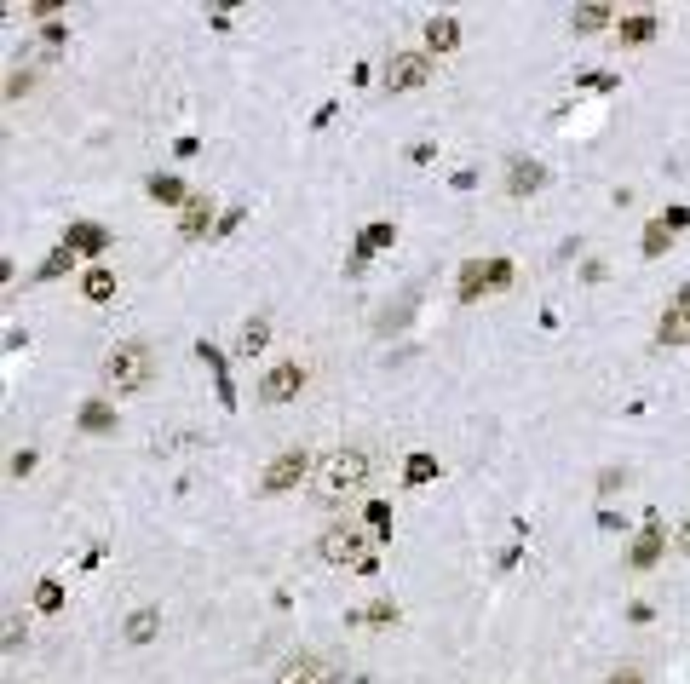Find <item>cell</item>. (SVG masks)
I'll use <instances>...</instances> for the list:
<instances>
[{
  "label": "cell",
  "mask_w": 690,
  "mask_h": 684,
  "mask_svg": "<svg viewBox=\"0 0 690 684\" xmlns=\"http://www.w3.org/2000/svg\"><path fill=\"white\" fill-rule=\"evenodd\" d=\"M305 478H317V466H311V449H282V455L259 472V495L276 501V495H294Z\"/></svg>",
  "instance_id": "3"
},
{
  "label": "cell",
  "mask_w": 690,
  "mask_h": 684,
  "mask_svg": "<svg viewBox=\"0 0 690 684\" xmlns=\"http://www.w3.org/2000/svg\"><path fill=\"white\" fill-rule=\"evenodd\" d=\"M610 23H616V6H598V0H593V6H575V12H570V29H575V35H593V29H610Z\"/></svg>",
  "instance_id": "12"
},
{
  "label": "cell",
  "mask_w": 690,
  "mask_h": 684,
  "mask_svg": "<svg viewBox=\"0 0 690 684\" xmlns=\"http://www.w3.org/2000/svg\"><path fill=\"white\" fill-rule=\"evenodd\" d=\"M512 282V265L506 259H489V288H506Z\"/></svg>",
  "instance_id": "21"
},
{
  "label": "cell",
  "mask_w": 690,
  "mask_h": 684,
  "mask_svg": "<svg viewBox=\"0 0 690 684\" xmlns=\"http://www.w3.org/2000/svg\"><path fill=\"white\" fill-rule=\"evenodd\" d=\"M29 87H35V75H29V69H18V75H12V87H6V98H23Z\"/></svg>",
  "instance_id": "23"
},
{
  "label": "cell",
  "mask_w": 690,
  "mask_h": 684,
  "mask_svg": "<svg viewBox=\"0 0 690 684\" xmlns=\"http://www.w3.org/2000/svg\"><path fill=\"white\" fill-rule=\"evenodd\" d=\"M363 621H374V627H397V604H368Z\"/></svg>",
  "instance_id": "19"
},
{
  "label": "cell",
  "mask_w": 690,
  "mask_h": 684,
  "mask_svg": "<svg viewBox=\"0 0 690 684\" xmlns=\"http://www.w3.org/2000/svg\"><path fill=\"white\" fill-rule=\"evenodd\" d=\"M656 340H662V345H690V311H685V305H667V311H662Z\"/></svg>",
  "instance_id": "10"
},
{
  "label": "cell",
  "mask_w": 690,
  "mask_h": 684,
  "mask_svg": "<svg viewBox=\"0 0 690 684\" xmlns=\"http://www.w3.org/2000/svg\"><path fill=\"white\" fill-rule=\"evenodd\" d=\"M432 81V58L426 52H391L386 58V87L391 92H414Z\"/></svg>",
  "instance_id": "7"
},
{
  "label": "cell",
  "mask_w": 690,
  "mask_h": 684,
  "mask_svg": "<svg viewBox=\"0 0 690 684\" xmlns=\"http://www.w3.org/2000/svg\"><path fill=\"white\" fill-rule=\"evenodd\" d=\"M64 265H75V253H69V248H58V253H52V259L41 265V276H58Z\"/></svg>",
  "instance_id": "22"
},
{
  "label": "cell",
  "mask_w": 690,
  "mask_h": 684,
  "mask_svg": "<svg viewBox=\"0 0 690 684\" xmlns=\"http://www.w3.org/2000/svg\"><path fill=\"white\" fill-rule=\"evenodd\" d=\"M121 633H127V644H150V639L161 633V610H133Z\"/></svg>",
  "instance_id": "14"
},
{
  "label": "cell",
  "mask_w": 690,
  "mask_h": 684,
  "mask_svg": "<svg viewBox=\"0 0 690 684\" xmlns=\"http://www.w3.org/2000/svg\"><path fill=\"white\" fill-rule=\"evenodd\" d=\"M317 558H322V564H357V570L374 564V558L363 552V529H351V524H328V529H322Z\"/></svg>",
  "instance_id": "5"
},
{
  "label": "cell",
  "mask_w": 690,
  "mask_h": 684,
  "mask_svg": "<svg viewBox=\"0 0 690 684\" xmlns=\"http://www.w3.org/2000/svg\"><path fill=\"white\" fill-rule=\"evenodd\" d=\"M265 340H271V317H248V322H242V334H236V357L265 351Z\"/></svg>",
  "instance_id": "13"
},
{
  "label": "cell",
  "mask_w": 690,
  "mask_h": 684,
  "mask_svg": "<svg viewBox=\"0 0 690 684\" xmlns=\"http://www.w3.org/2000/svg\"><path fill=\"white\" fill-rule=\"evenodd\" d=\"M18 644H23V621L6 616V650H18Z\"/></svg>",
  "instance_id": "26"
},
{
  "label": "cell",
  "mask_w": 690,
  "mask_h": 684,
  "mask_svg": "<svg viewBox=\"0 0 690 684\" xmlns=\"http://www.w3.org/2000/svg\"><path fill=\"white\" fill-rule=\"evenodd\" d=\"M299 391H305V363H271L265 374H259L253 397H259L265 409H282V403H294Z\"/></svg>",
  "instance_id": "4"
},
{
  "label": "cell",
  "mask_w": 690,
  "mask_h": 684,
  "mask_svg": "<svg viewBox=\"0 0 690 684\" xmlns=\"http://www.w3.org/2000/svg\"><path fill=\"white\" fill-rule=\"evenodd\" d=\"M650 35H656V18H621V41L627 46H644Z\"/></svg>",
  "instance_id": "17"
},
{
  "label": "cell",
  "mask_w": 690,
  "mask_h": 684,
  "mask_svg": "<svg viewBox=\"0 0 690 684\" xmlns=\"http://www.w3.org/2000/svg\"><path fill=\"white\" fill-rule=\"evenodd\" d=\"M656 552H662V529L650 524L639 535V547H633V570H650V564H656Z\"/></svg>",
  "instance_id": "15"
},
{
  "label": "cell",
  "mask_w": 690,
  "mask_h": 684,
  "mask_svg": "<svg viewBox=\"0 0 690 684\" xmlns=\"http://www.w3.org/2000/svg\"><path fill=\"white\" fill-rule=\"evenodd\" d=\"M673 305H685V311H690V282L679 288V294H673Z\"/></svg>",
  "instance_id": "28"
},
{
  "label": "cell",
  "mask_w": 690,
  "mask_h": 684,
  "mask_svg": "<svg viewBox=\"0 0 690 684\" xmlns=\"http://www.w3.org/2000/svg\"><path fill=\"white\" fill-rule=\"evenodd\" d=\"M420 35H426V52H455V46H460V23L437 12V18H426Z\"/></svg>",
  "instance_id": "9"
},
{
  "label": "cell",
  "mask_w": 690,
  "mask_h": 684,
  "mask_svg": "<svg viewBox=\"0 0 690 684\" xmlns=\"http://www.w3.org/2000/svg\"><path fill=\"white\" fill-rule=\"evenodd\" d=\"M673 552H679V558H690V518L679 524V535H673Z\"/></svg>",
  "instance_id": "27"
},
{
  "label": "cell",
  "mask_w": 690,
  "mask_h": 684,
  "mask_svg": "<svg viewBox=\"0 0 690 684\" xmlns=\"http://www.w3.org/2000/svg\"><path fill=\"white\" fill-rule=\"evenodd\" d=\"M276 684H340V667L317 656V650H294L288 662L276 667Z\"/></svg>",
  "instance_id": "6"
},
{
  "label": "cell",
  "mask_w": 690,
  "mask_h": 684,
  "mask_svg": "<svg viewBox=\"0 0 690 684\" xmlns=\"http://www.w3.org/2000/svg\"><path fill=\"white\" fill-rule=\"evenodd\" d=\"M81 299H87V305H104V299H115V271H110V265H92V271L81 276Z\"/></svg>",
  "instance_id": "11"
},
{
  "label": "cell",
  "mask_w": 690,
  "mask_h": 684,
  "mask_svg": "<svg viewBox=\"0 0 690 684\" xmlns=\"http://www.w3.org/2000/svg\"><path fill=\"white\" fill-rule=\"evenodd\" d=\"M368 478H374V449L363 443H340L317 460V501H345V495H363Z\"/></svg>",
  "instance_id": "1"
},
{
  "label": "cell",
  "mask_w": 690,
  "mask_h": 684,
  "mask_svg": "<svg viewBox=\"0 0 690 684\" xmlns=\"http://www.w3.org/2000/svg\"><path fill=\"white\" fill-rule=\"evenodd\" d=\"M156 380V351L144 340H121L110 345V357H104V386L115 391V397H133V391H144Z\"/></svg>",
  "instance_id": "2"
},
{
  "label": "cell",
  "mask_w": 690,
  "mask_h": 684,
  "mask_svg": "<svg viewBox=\"0 0 690 684\" xmlns=\"http://www.w3.org/2000/svg\"><path fill=\"white\" fill-rule=\"evenodd\" d=\"M35 604H41V610H58V604H64V593H58V581H41V593H35Z\"/></svg>",
  "instance_id": "20"
},
{
  "label": "cell",
  "mask_w": 690,
  "mask_h": 684,
  "mask_svg": "<svg viewBox=\"0 0 690 684\" xmlns=\"http://www.w3.org/2000/svg\"><path fill=\"white\" fill-rule=\"evenodd\" d=\"M420 478H432V460H426V455L409 460V483H420Z\"/></svg>",
  "instance_id": "25"
},
{
  "label": "cell",
  "mask_w": 690,
  "mask_h": 684,
  "mask_svg": "<svg viewBox=\"0 0 690 684\" xmlns=\"http://www.w3.org/2000/svg\"><path fill=\"white\" fill-rule=\"evenodd\" d=\"M604 684H644V673H639V667H616Z\"/></svg>",
  "instance_id": "24"
},
{
  "label": "cell",
  "mask_w": 690,
  "mask_h": 684,
  "mask_svg": "<svg viewBox=\"0 0 690 684\" xmlns=\"http://www.w3.org/2000/svg\"><path fill=\"white\" fill-rule=\"evenodd\" d=\"M150 196H156V202H179L184 184L179 179H150Z\"/></svg>",
  "instance_id": "18"
},
{
  "label": "cell",
  "mask_w": 690,
  "mask_h": 684,
  "mask_svg": "<svg viewBox=\"0 0 690 684\" xmlns=\"http://www.w3.org/2000/svg\"><path fill=\"white\" fill-rule=\"evenodd\" d=\"M207 213H213V207H207L202 196H190V202H184V219H179V230H184V236H202V230H207Z\"/></svg>",
  "instance_id": "16"
},
{
  "label": "cell",
  "mask_w": 690,
  "mask_h": 684,
  "mask_svg": "<svg viewBox=\"0 0 690 684\" xmlns=\"http://www.w3.org/2000/svg\"><path fill=\"white\" fill-rule=\"evenodd\" d=\"M541 184H547V167H541V161H512V167H506V190H512V196H529V190H541Z\"/></svg>",
  "instance_id": "8"
}]
</instances>
